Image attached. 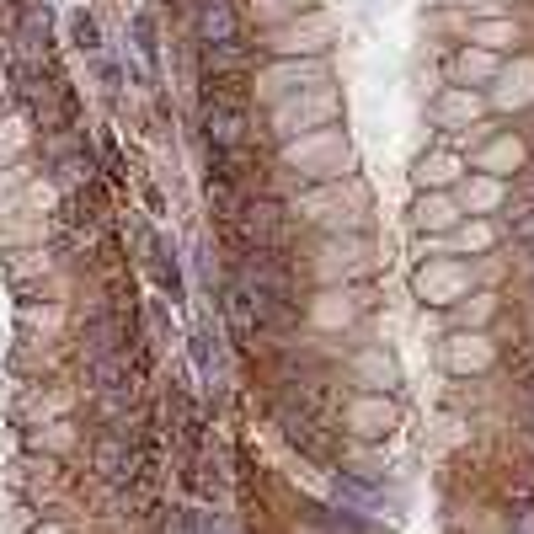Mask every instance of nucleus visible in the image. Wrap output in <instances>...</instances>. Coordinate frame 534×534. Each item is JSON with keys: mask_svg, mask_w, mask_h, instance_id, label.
Masks as SVG:
<instances>
[{"mask_svg": "<svg viewBox=\"0 0 534 534\" xmlns=\"http://www.w3.org/2000/svg\"><path fill=\"white\" fill-rule=\"evenodd\" d=\"M230 225L241 230L246 251H278V241H284V230H289V219H284V209H278L273 198H246V209L235 214Z\"/></svg>", "mask_w": 534, "mask_h": 534, "instance_id": "obj_1", "label": "nucleus"}, {"mask_svg": "<svg viewBox=\"0 0 534 534\" xmlns=\"http://www.w3.org/2000/svg\"><path fill=\"white\" fill-rule=\"evenodd\" d=\"M241 33V22H235V6L230 0H198V43L209 49V43H230Z\"/></svg>", "mask_w": 534, "mask_h": 534, "instance_id": "obj_2", "label": "nucleus"}, {"mask_svg": "<svg viewBox=\"0 0 534 534\" xmlns=\"http://www.w3.org/2000/svg\"><path fill=\"white\" fill-rule=\"evenodd\" d=\"M70 38H75V43H81V49H97V43H102V33H97V22H91V17H86V11H75V17H70Z\"/></svg>", "mask_w": 534, "mask_h": 534, "instance_id": "obj_3", "label": "nucleus"}, {"mask_svg": "<svg viewBox=\"0 0 534 534\" xmlns=\"http://www.w3.org/2000/svg\"><path fill=\"white\" fill-rule=\"evenodd\" d=\"M134 33H139V54H145L150 65H155V22H150V17H139V22H134Z\"/></svg>", "mask_w": 534, "mask_h": 534, "instance_id": "obj_4", "label": "nucleus"}, {"mask_svg": "<svg viewBox=\"0 0 534 534\" xmlns=\"http://www.w3.org/2000/svg\"><path fill=\"white\" fill-rule=\"evenodd\" d=\"M0 97H6V75H0Z\"/></svg>", "mask_w": 534, "mask_h": 534, "instance_id": "obj_5", "label": "nucleus"}]
</instances>
